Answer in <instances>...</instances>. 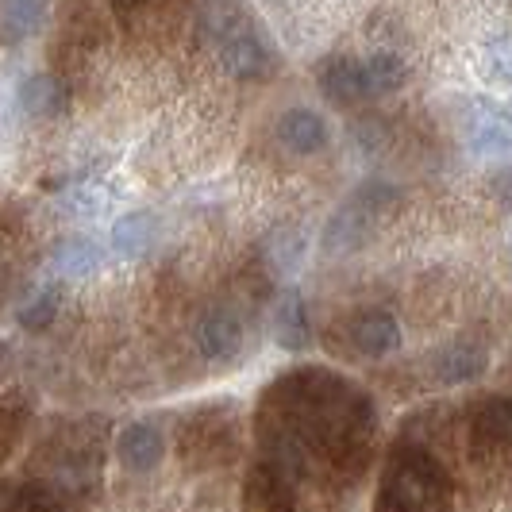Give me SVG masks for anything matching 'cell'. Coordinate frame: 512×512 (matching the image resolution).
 <instances>
[{
    "label": "cell",
    "mask_w": 512,
    "mask_h": 512,
    "mask_svg": "<svg viewBox=\"0 0 512 512\" xmlns=\"http://www.w3.org/2000/svg\"><path fill=\"white\" fill-rule=\"evenodd\" d=\"M20 104H24L27 116H54L62 108V89L51 77H31L20 89Z\"/></svg>",
    "instance_id": "obj_14"
},
{
    "label": "cell",
    "mask_w": 512,
    "mask_h": 512,
    "mask_svg": "<svg viewBox=\"0 0 512 512\" xmlns=\"http://www.w3.org/2000/svg\"><path fill=\"white\" fill-rule=\"evenodd\" d=\"M347 335H351V347L366 359H382V355L401 347V324L393 320V312H382V308L359 312L347 324Z\"/></svg>",
    "instance_id": "obj_4"
},
{
    "label": "cell",
    "mask_w": 512,
    "mask_h": 512,
    "mask_svg": "<svg viewBox=\"0 0 512 512\" xmlns=\"http://www.w3.org/2000/svg\"><path fill=\"white\" fill-rule=\"evenodd\" d=\"M162 459V432L151 428V424H131L120 436V462L128 470H151L154 462Z\"/></svg>",
    "instance_id": "obj_9"
},
{
    "label": "cell",
    "mask_w": 512,
    "mask_h": 512,
    "mask_svg": "<svg viewBox=\"0 0 512 512\" xmlns=\"http://www.w3.org/2000/svg\"><path fill=\"white\" fill-rule=\"evenodd\" d=\"M220 58L228 66V74L243 77V81H255L274 70V54L266 47V39L255 35L251 27H228L220 31Z\"/></svg>",
    "instance_id": "obj_3"
},
{
    "label": "cell",
    "mask_w": 512,
    "mask_h": 512,
    "mask_svg": "<svg viewBox=\"0 0 512 512\" xmlns=\"http://www.w3.org/2000/svg\"><path fill=\"white\" fill-rule=\"evenodd\" d=\"M54 305H58V293L54 289H43L31 305H27L24 312V328H31V332H39V328H47L54 320Z\"/></svg>",
    "instance_id": "obj_17"
},
{
    "label": "cell",
    "mask_w": 512,
    "mask_h": 512,
    "mask_svg": "<svg viewBox=\"0 0 512 512\" xmlns=\"http://www.w3.org/2000/svg\"><path fill=\"white\" fill-rule=\"evenodd\" d=\"M486 370V347H478V343H447L443 351L436 355V378L443 385H459V382H470V378H478Z\"/></svg>",
    "instance_id": "obj_7"
},
{
    "label": "cell",
    "mask_w": 512,
    "mask_h": 512,
    "mask_svg": "<svg viewBox=\"0 0 512 512\" xmlns=\"http://www.w3.org/2000/svg\"><path fill=\"white\" fill-rule=\"evenodd\" d=\"M447 501H451V482L443 466L428 451L401 443L389 455L374 512H447Z\"/></svg>",
    "instance_id": "obj_1"
},
{
    "label": "cell",
    "mask_w": 512,
    "mask_h": 512,
    "mask_svg": "<svg viewBox=\"0 0 512 512\" xmlns=\"http://www.w3.org/2000/svg\"><path fill=\"white\" fill-rule=\"evenodd\" d=\"M493 189H497V197H505L512 205V166H505V170L493 178Z\"/></svg>",
    "instance_id": "obj_19"
},
{
    "label": "cell",
    "mask_w": 512,
    "mask_h": 512,
    "mask_svg": "<svg viewBox=\"0 0 512 512\" xmlns=\"http://www.w3.org/2000/svg\"><path fill=\"white\" fill-rule=\"evenodd\" d=\"M4 512H54V501L47 497V489H27L16 501H8Z\"/></svg>",
    "instance_id": "obj_18"
},
{
    "label": "cell",
    "mask_w": 512,
    "mask_h": 512,
    "mask_svg": "<svg viewBox=\"0 0 512 512\" xmlns=\"http://www.w3.org/2000/svg\"><path fill=\"white\" fill-rule=\"evenodd\" d=\"M320 89L332 97L335 104H351L366 97V81H362V58H347L335 54L320 66Z\"/></svg>",
    "instance_id": "obj_6"
},
{
    "label": "cell",
    "mask_w": 512,
    "mask_h": 512,
    "mask_svg": "<svg viewBox=\"0 0 512 512\" xmlns=\"http://www.w3.org/2000/svg\"><path fill=\"white\" fill-rule=\"evenodd\" d=\"M409 77V66L393 51L370 54L362 58V81H366V97H382V93H397Z\"/></svg>",
    "instance_id": "obj_10"
},
{
    "label": "cell",
    "mask_w": 512,
    "mask_h": 512,
    "mask_svg": "<svg viewBox=\"0 0 512 512\" xmlns=\"http://www.w3.org/2000/svg\"><path fill=\"white\" fill-rule=\"evenodd\" d=\"M278 135H282V143L289 151L312 154L328 143V124L316 112H308V108H293V112H285L282 120H278Z\"/></svg>",
    "instance_id": "obj_8"
},
{
    "label": "cell",
    "mask_w": 512,
    "mask_h": 512,
    "mask_svg": "<svg viewBox=\"0 0 512 512\" xmlns=\"http://www.w3.org/2000/svg\"><path fill=\"white\" fill-rule=\"evenodd\" d=\"M154 239V224L151 216H143V212H135V216H124L116 231H112V243L124 251V255H139V251H147Z\"/></svg>",
    "instance_id": "obj_15"
},
{
    "label": "cell",
    "mask_w": 512,
    "mask_h": 512,
    "mask_svg": "<svg viewBox=\"0 0 512 512\" xmlns=\"http://www.w3.org/2000/svg\"><path fill=\"white\" fill-rule=\"evenodd\" d=\"M274 335H278V343L289 347V351L308 347V316H305V305H301L297 293H285L282 297L278 316H274Z\"/></svg>",
    "instance_id": "obj_11"
},
{
    "label": "cell",
    "mask_w": 512,
    "mask_h": 512,
    "mask_svg": "<svg viewBox=\"0 0 512 512\" xmlns=\"http://www.w3.org/2000/svg\"><path fill=\"white\" fill-rule=\"evenodd\" d=\"M474 424L482 436L512 443V401L509 397H489L486 405L474 412Z\"/></svg>",
    "instance_id": "obj_13"
},
{
    "label": "cell",
    "mask_w": 512,
    "mask_h": 512,
    "mask_svg": "<svg viewBox=\"0 0 512 512\" xmlns=\"http://www.w3.org/2000/svg\"><path fill=\"white\" fill-rule=\"evenodd\" d=\"M97 266V255L85 247V243H66L62 251H58V270L66 274V278H81V274H89Z\"/></svg>",
    "instance_id": "obj_16"
},
{
    "label": "cell",
    "mask_w": 512,
    "mask_h": 512,
    "mask_svg": "<svg viewBox=\"0 0 512 512\" xmlns=\"http://www.w3.org/2000/svg\"><path fill=\"white\" fill-rule=\"evenodd\" d=\"M389 205H397V189L385 181H366L328 224V235H324L328 251H351V247L366 243L370 231L378 228V220L389 212Z\"/></svg>",
    "instance_id": "obj_2"
},
{
    "label": "cell",
    "mask_w": 512,
    "mask_h": 512,
    "mask_svg": "<svg viewBox=\"0 0 512 512\" xmlns=\"http://www.w3.org/2000/svg\"><path fill=\"white\" fill-rule=\"evenodd\" d=\"M197 347L208 362H228L243 347V324L228 308H212L205 320L197 324Z\"/></svg>",
    "instance_id": "obj_5"
},
{
    "label": "cell",
    "mask_w": 512,
    "mask_h": 512,
    "mask_svg": "<svg viewBox=\"0 0 512 512\" xmlns=\"http://www.w3.org/2000/svg\"><path fill=\"white\" fill-rule=\"evenodd\" d=\"M470 147L474 151H509L512 120L509 116H493V112H478L470 120Z\"/></svg>",
    "instance_id": "obj_12"
}]
</instances>
